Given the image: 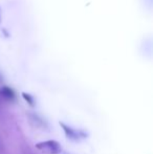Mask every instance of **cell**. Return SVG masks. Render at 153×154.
Wrapping results in <instances>:
<instances>
[{"instance_id":"6da1fadb","label":"cell","mask_w":153,"mask_h":154,"mask_svg":"<svg viewBox=\"0 0 153 154\" xmlns=\"http://www.w3.org/2000/svg\"><path fill=\"white\" fill-rule=\"evenodd\" d=\"M36 148L39 151L46 154H58L61 152V146L56 140H45V142H38Z\"/></svg>"},{"instance_id":"7a4b0ae2","label":"cell","mask_w":153,"mask_h":154,"mask_svg":"<svg viewBox=\"0 0 153 154\" xmlns=\"http://www.w3.org/2000/svg\"><path fill=\"white\" fill-rule=\"evenodd\" d=\"M60 125L61 127L63 128L64 132H65V134H66V136L68 137V138H70V140H80L81 137H85L86 136V134L84 133L83 131H80V130H75V129L70 128V127H68V126H66L64 123H61L60 122Z\"/></svg>"},{"instance_id":"3957f363","label":"cell","mask_w":153,"mask_h":154,"mask_svg":"<svg viewBox=\"0 0 153 154\" xmlns=\"http://www.w3.org/2000/svg\"><path fill=\"white\" fill-rule=\"evenodd\" d=\"M0 96H2L4 99H13L14 98V91L7 87L0 88Z\"/></svg>"},{"instance_id":"277c9868","label":"cell","mask_w":153,"mask_h":154,"mask_svg":"<svg viewBox=\"0 0 153 154\" xmlns=\"http://www.w3.org/2000/svg\"><path fill=\"white\" fill-rule=\"evenodd\" d=\"M23 98L26 100V101H27V102L29 103V104H31V105H33V103H34V101H33V99H32V98H31V96H29V94H26V93H23Z\"/></svg>"}]
</instances>
